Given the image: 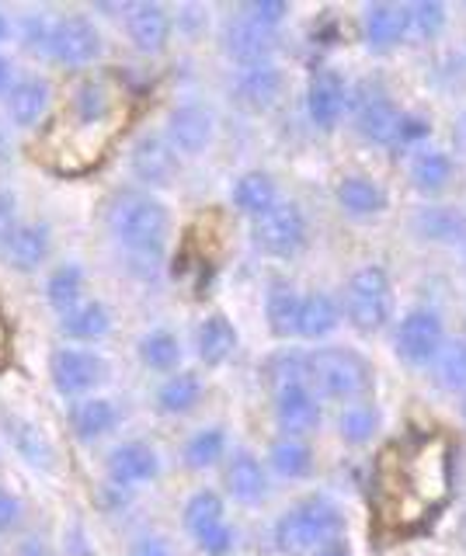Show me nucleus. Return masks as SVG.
<instances>
[{"instance_id": "nucleus-1", "label": "nucleus", "mask_w": 466, "mask_h": 556, "mask_svg": "<svg viewBox=\"0 0 466 556\" xmlns=\"http://www.w3.org/2000/svg\"><path fill=\"white\" fill-rule=\"evenodd\" d=\"M449 483H453V456L436 434L390 442L376 463V504L401 532L421 529L442 511Z\"/></svg>"}, {"instance_id": "nucleus-2", "label": "nucleus", "mask_w": 466, "mask_h": 556, "mask_svg": "<svg viewBox=\"0 0 466 556\" xmlns=\"http://www.w3.org/2000/svg\"><path fill=\"white\" fill-rule=\"evenodd\" d=\"M109 237L123 254L126 268L150 282L164 268V248L171 237V208L143 188H118L105 208Z\"/></svg>"}, {"instance_id": "nucleus-3", "label": "nucleus", "mask_w": 466, "mask_h": 556, "mask_svg": "<svg viewBox=\"0 0 466 556\" xmlns=\"http://www.w3.org/2000/svg\"><path fill=\"white\" fill-rule=\"evenodd\" d=\"M338 535H344V511L324 494L297 501L272 526V543L282 556H310Z\"/></svg>"}, {"instance_id": "nucleus-4", "label": "nucleus", "mask_w": 466, "mask_h": 556, "mask_svg": "<svg viewBox=\"0 0 466 556\" xmlns=\"http://www.w3.org/2000/svg\"><path fill=\"white\" fill-rule=\"evenodd\" d=\"M306 382L320 400H338V404H358L373 390V365L352 348H317L306 352Z\"/></svg>"}, {"instance_id": "nucleus-5", "label": "nucleus", "mask_w": 466, "mask_h": 556, "mask_svg": "<svg viewBox=\"0 0 466 556\" xmlns=\"http://www.w3.org/2000/svg\"><path fill=\"white\" fill-rule=\"evenodd\" d=\"M341 317L349 320L358 334H379L393 317V286L387 268L362 265L349 275L341 292Z\"/></svg>"}, {"instance_id": "nucleus-6", "label": "nucleus", "mask_w": 466, "mask_h": 556, "mask_svg": "<svg viewBox=\"0 0 466 556\" xmlns=\"http://www.w3.org/2000/svg\"><path fill=\"white\" fill-rule=\"evenodd\" d=\"M105 56V35H101L98 17L84 11L56 14L53 31L46 42V60L56 70H88Z\"/></svg>"}, {"instance_id": "nucleus-7", "label": "nucleus", "mask_w": 466, "mask_h": 556, "mask_svg": "<svg viewBox=\"0 0 466 556\" xmlns=\"http://www.w3.org/2000/svg\"><path fill=\"white\" fill-rule=\"evenodd\" d=\"M109 379V362L95 348L80 344H60L49 352V382L63 400H84L95 396Z\"/></svg>"}, {"instance_id": "nucleus-8", "label": "nucleus", "mask_w": 466, "mask_h": 556, "mask_svg": "<svg viewBox=\"0 0 466 556\" xmlns=\"http://www.w3.org/2000/svg\"><path fill=\"white\" fill-rule=\"evenodd\" d=\"M251 240H254V248L268 257H297L310 240L306 213L297 202L282 199L279 205H272L265 216H257L251 223Z\"/></svg>"}, {"instance_id": "nucleus-9", "label": "nucleus", "mask_w": 466, "mask_h": 556, "mask_svg": "<svg viewBox=\"0 0 466 556\" xmlns=\"http://www.w3.org/2000/svg\"><path fill=\"white\" fill-rule=\"evenodd\" d=\"M349 112H352V129L358 132L362 143H376V147H390L396 122L404 115L379 80H362L355 87Z\"/></svg>"}, {"instance_id": "nucleus-10", "label": "nucleus", "mask_w": 466, "mask_h": 556, "mask_svg": "<svg viewBox=\"0 0 466 556\" xmlns=\"http://www.w3.org/2000/svg\"><path fill=\"white\" fill-rule=\"evenodd\" d=\"M442 344H445V327H442V317L436 309L418 306V309H411L401 324H396L393 352L401 355V362L414 365V369L436 362V355L442 352Z\"/></svg>"}, {"instance_id": "nucleus-11", "label": "nucleus", "mask_w": 466, "mask_h": 556, "mask_svg": "<svg viewBox=\"0 0 466 556\" xmlns=\"http://www.w3.org/2000/svg\"><path fill=\"white\" fill-rule=\"evenodd\" d=\"M181 170V153L167 143L164 132H143L133 139L129 147V174L136 185H143V191L164 188L178 178Z\"/></svg>"}, {"instance_id": "nucleus-12", "label": "nucleus", "mask_w": 466, "mask_h": 556, "mask_svg": "<svg viewBox=\"0 0 466 556\" xmlns=\"http://www.w3.org/2000/svg\"><path fill=\"white\" fill-rule=\"evenodd\" d=\"M0 104H4V118L11 129L32 132L42 126L49 112H53V84H49L46 74L28 70V74H18V80L11 84L8 98Z\"/></svg>"}, {"instance_id": "nucleus-13", "label": "nucleus", "mask_w": 466, "mask_h": 556, "mask_svg": "<svg viewBox=\"0 0 466 556\" xmlns=\"http://www.w3.org/2000/svg\"><path fill=\"white\" fill-rule=\"evenodd\" d=\"M53 226L46 219H18L8 240L0 243V261L18 275H36L53 257Z\"/></svg>"}, {"instance_id": "nucleus-14", "label": "nucleus", "mask_w": 466, "mask_h": 556, "mask_svg": "<svg viewBox=\"0 0 466 556\" xmlns=\"http://www.w3.org/2000/svg\"><path fill=\"white\" fill-rule=\"evenodd\" d=\"M105 473L109 483L123 486V491H136V486L153 483L161 477V452L143 439H126L109 448Z\"/></svg>"}, {"instance_id": "nucleus-15", "label": "nucleus", "mask_w": 466, "mask_h": 556, "mask_svg": "<svg viewBox=\"0 0 466 556\" xmlns=\"http://www.w3.org/2000/svg\"><path fill=\"white\" fill-rule=\"evenodd\" d=\"M118 22H123V31L133 42V49L147 52V56L164 52L171 35H175V14L164 4H150V0H143V4H123Z\"/></svg>"}, {"instance_id": "nucleus-16", "label": "nucleus", "mask_w": 466, "mask_h": 556, "mask_svg": "<svg viewBox=\"0 0 466 556\" xmlns=\"http://www.w3.org/2000/svg\"><path fill=\"white\" fill-rule=\"evenodd\" d=\"M279 39H282V31L257 25L240 11L223 25V49H227V56L237 63V70L254 66V63H268L275 56V49H279Z\"/></svg>"}, {"instance_id": "nucleus-17", "label": "nucleus", "mask_w": 466, "mask_h": 556, "mask_svg": "<svg viewBox=\"0 0 466 556\" xmlns=\"http://www.w3.org/2000/svg\"><path fill=\"white\" fill-rule=\"evenodd\" d=\"M272 414H275V425H279L282 434L306 439V434L320 425L324 404L310 382H292V387H282L272 393Z\"/></svg>"}, {"instance_id": "nucleus-18", "label": "nucleus", "mask_w": 466, "mask_h": 556, "mask_svg": "<svg viewBox=\"0 0 466 556\" xmlns=\"http://www.w3.org/2000/svg\"><path fill=\"white\" fill-rule=\"evenodd\" d=\"M223 491L237 504H244V508H257L272 491L268 466L251 448H234L227 463H223Z\"/></svg>"}, {"instance_id": "nucleus-19", "label": "nucleus", "mask_w": 466, "mask_h": 556, "mask_svg": "<svg viewBox=\"0 0 466 556\" xmlns=\"http://www.w3.org/2000/svg\"><path fill=\"white\" fill-rule=\"evenodd\" d=\"M164 136H167V143L175 147L178 153L196 156V153H202L205 147L213 143V136H216V118H213V112L205 109V104H199V101H178L175 109L167 112Z\"/></svg>"}, {"instance_id": "nucleus-20", "label": "nucleus", "mask_w": 466, "mask_h": 556, "mask_svg": "<svg viewBox=\"0 0 466 556\" xmlns=\"http://www.w3.org/2000/svg\"><path fill=\"white\" fill-rule=\"evenodd\" d=\"M352 87L338 70H317L314 80L306 87V118L317 129H335L338 122L349 112Z\"/></svg>"}, {"instance_id": "nucleus-21", "label": "nucleus", "mask_w": 466, "mask_h": 556, "mask_svg": "<svg viewBox=\"0 0 466 556\" xmlns=\"http://www.w3.org/2000/svg\"><path fill=\"white\" fill-rule=\"evenodd\" d=\"M66 425H71L74 439L84 445H95V442H105L109 434H115V428L123 425V407L115 404L112 396H84L74 400L71 410H66Z\"/></svg>"}, {"instance_id": "nucleus-22", "label": "nucleus", "mask_w": 466, "mask_h": 556, "mask_svg": "<svg viewBox=\"0 0 466 556\" xmlns=\"http://www.w3.org/2000/svg\"><path fill=\"white\" fill-rule=\"evenodd\" d=\"M56 330L63 344L95 348L112 334V309L101 300H84L74 309H66L63 317H56Z\"/></svg>"}, {"instance_id": "nucleus-23", "label": "nucleus", "mask_w": 466, "mask_h": 556, "mask_svg": "<svg viewBox=\"0 0 466 556\" xmlns=\"http://www.w3.org/2000/svg\"><path fill=\"white\" fill-rule=\"evenodd\" d=\"M286 91V77L275 60L268 63H254V66H240L237 80H234V98L251 112H265Z\"/></svg>"}, {"instance_id": "nucleus-24", "label": "nucleus", "mask_w": 466, "mask_h": 556, "mask_svg": "<svg viewBox=\"0 0 466 556\" xmlns=\"http://www.w3.org/2000/svg\"><path fill=\"white\" fill-rule=\"evenodd\" d=\"M42 295L56 317H63L66 309H74L77 303L88 300V271H84L80 261H71V257L56 261L42 282Z\"/></svg>"}, {"instance_id": "nucleus-25", "label": "nucleus", "mask_w": 466, "mask_h": 556, "mask_svg": "<svg viewBox=\"0 0 466 556\" xmlns=\"http://www.w3.org/2000/svg\"><path fill=\"white\" fill-rule=\"evenodd\" d=\"M341 324V303L331 292H303L300 303V317H297V338L303 341H324L331 338Z\"/></svg>"}, {"instance_id": "nucleus-26", "label": "nucleus", "mask_w": 466, "mask_h": 556, "mask_svg": "<svg viewBox=\"0 0 466 556\" xmlns=\"http://www.w3.org/2000/svg\"><path fill=\"white\" fill-rule=\"evenodd\" d=\"M205 396V382L199 372H188V369H178L164 376V382L153 393V404H158L161 414L167 417H181V414H192Z\"/></svg>"}, {"instance_id": "nucleus-27", "label": "nucleus", "mask_w": 466, "mask_h": 556, "mask_svg": "<svg viewBox=\"0 0 466 556\" xmlns=\"http://www.w3.org/2000/svg\"><path fill=\"white\" fill-rule=\"evenodd\" d=\"M227 456H230V434L219 425L196 428L181 445V463L188 469H196V473H205V469L227 463Z\"/></svg>"}, {"instance_id": "nucleus-28", "label": "nucleus", "mask_w": 466, "mask_h": 556, "mask_svg": "<svg viewBox=\"0 0 466 556\" xmlns=\"http://www.w3.org/2000/svg\"><path fill=\"white\" fill-rule=\"evenodd\" d=\"M314 448H310L306 439H297V434H279L268 448V473H275L279 480H306L314 473Z\"/></svg>"}, {"instance_id": "nucleus-29", "label": "nucleus", "mask_w": 466, "mask_h": 556, "mask_svg": "<svg viewBox=\"0 0 466 556\" xmlns=\"http://www.w3.org/2000/svg\"><path fill=\"white\" fill-rule=\"evenodd\" d=\"M136 358H140L143 369L150 372H178L181 369V358H185V348L178 341L175 330H167V327H153L147 330V334L136 341Z\"/></svg>"}, {"instance_id": "nucleus-30", "label": "nucleus", "mask_w": 466, "mask_h": 556, "mask_svg": "<svg viewBox=\"0 0 466 556\" xmlns=\"http://www.w3.org/2000/svg\"><path fill=\"white\" fill-rule=\"evenodd\" d=\"M234 205L240 208L244 216L257 219L265 216L272 205H279V185H275V178L268 170H248L240 174V178L234 181V191H230Z\"/></svg>"}, {"instance_id": "nucleus-31", "label": "nucleus", "mask_w": 466, "mask_h": 556, "mask_svg": "<svg viewBox=\"0 0 466 556\" xmlns=\"http://www.w3.org/2000/svg\"><path fill=\"white\" fill-rule=\"evenodd\" d=\"M362 39L373 49H393L401 39H407L404 8L401 4H369L362 11Z\"/></svg>"}, {"instance_id": "nucleus-32", "label": "nucleus", "mask_w": 466, "mask_h": 556, "mask_svg": "<svg viewBox=\"0 0 466 556\" xmlns=\"http://www.w3.org/2000/svg\"><path fill=\"white\" fill-rule=\"evenodd\" d=\"M303 292H297L282 278H275L265 292V320L275 338H292L297 334V317H300Z\"/></svg>"}, {"instance_id": "nucleus-33", "label": "nucleus", "mask_w": 466, "mask_h": 556, "mask_svg": "<svg viewBox=\"0 0 466 556\" xmlns=\"http://www.w3.org/2000/svg\"><path fill=\"white\" fill-rule=\"evenodd\" d=\"M196 352L205 365H223L237 352V327L223 313L205 317L196 327Z\"/></svg>"}, {"instance_id": "nucleus-34", "label": "nucleus", "mask_w": 466, "mask_h": 556, "mask_svg": "<svg viewBox=\"0 0 466 556\" xmlns=\"http://www.w3.org/2000/svg\"><path fill=\"white\" fill-rule=\"evenodd\" d=\"M335 195H338V205L344 208V213L355 216V219H369V216L383 213V208H387L383 188H379L376 181H369V178H362V174H349V178H341Z\"/></svg>"}, {"instance_id": "nucleus-35", "label": "nucleus", "mask_w": 466, "mask_h": 556, "mask_svg": "<svg viewBox=\"0 0 466 556\" xmlns=\"http://www.w3.org/2000/svg\"><path fill=\"white\" fill-rule=\"evenodd\" d=\"M181 521H185V532L192 539H199L202 532L219 526V521H227V504H223V497L216 491H196L185 501Z\"/></svg>"}, {"instance_id": "nucleus-36", "label": "nucleus", "mask_w": 466, "mask_h": 556, "mask_svg": "<svg viewBox=\"0 0 466 556\" xmlns=\"http://www.w3.org/2000/svg\"><path fill=\"white\" fill-rule=\"evenodd\" d=\"M8 434H11V445L14 452L28 463V466H36V469H53L56 463V452L53 445H49L46 434L36 428V425H28V421H8Z\"/></svg>"}, {"instance_id": "nucleus-37", "label": "nucleus", "mask_w": 466, "mask_h": 556, "mask_svg": "<svg viewBox=\"0 0 466 556\" xmlns=\"http://www.w3.org/2000/svg\"><path fill=\"white\" fill-rule=\"evenodd\" d=\"M414 230L428 240H459L466 233V216L453 205H428L414 213Z\"/></svg>"}, {"instance_id": "nucleus-38", "label": "nucleus", "mask_w": 466, "mask_h": 556, "mask_svg": "<svg viewBox=\"0 0 466 556\" xmlns=\"http://www.w3.org/2000/svg\"><path fill=\"white\" fill-rule=\"evenodd\" d=\"M453 174H456L453 156L442 150H425L414 156V164H411V181L421 191H442L449 181H453Z\"/></svg>"}, {"instance_id": "nucleus-39", "label": "nucleus", "mask_w": 466, "mask_h": 556, "mask_svg": "<svg viewBox=\"0 0 466 556\" xmlns=\"http://www.w3.org/2000/svg\"><path fill=\"white\" fill-rule=\"evenodd\" d=\"M404 25H407V39L431 42L445 28V8L439 0H414V4H404Z\"/></svg>"}, {"instance_id": "nucleus-40", "label": "nucleus", "mask_w": 466, "mask_h": 556, "mask_svg": "<svg viewBox=\"0 0 466 556\" xmlns=\"http://www.w3.org/2000/svg\"><path fill=\"white\" fill-rule=\"evenodd\" d=\"M53 22H56V14H49L42 8H28L22 14H14V42L25 52L46 56V42H49V31H53Z\"/></svg>"}, {"instance_id": "nucleus-41", "label": "nucleus", "mask_w": 466, "mask_h": 556, "mask_svg": "<svg viewBox=\"0 0 466 556\" xmlns=\"http://www.w3.org/2000/svg\"><path fill=\"white\" fill-rule=\"evenodd\" d=\"M71 112L77 122H84V126H95V122H101L109 112H112V94L109 87L101 80H80L74 87V98H71Z\"/></svg>"}, {"instance_id": "nucleus-42", "label": "nucleus", "mask_w": 466, "mask_h": 556, "mask_svg": "<svg viewBox=\"0 0 466 556\" xmlns=\"http://www.w3.org/2000/svg\"><path fill=\"white\" fill-rule=\"evenodd\" d=\"M431 369H436V382L445 393L466 390V341H445Z\"/></svg>"}, {"instance_id": "nucleus-43", "label": "nucleus", "mask_w": 466, "mask_h": 556, "mask_svg": "<svg viewBox=\"0 0 466 556\" xmlns=\"http://www.w3.org/2000/svg\"><path fill=\"white\" fill-rule=\"evenodd\" d=\"M338 431L349 445H369L379 431V410L369 404H349L338 417Z\"/></svg>"}, {"instance_id": "nucleus-44", "label": "nucleus", "mask_w": 466, "mask_h": 556, "mask_svg": "<svg viewBox=\"0 0 466 556\" xmlns=\"http://www.w3.org/2000/svg\"><path fill=\"white\" fill-rule=\"evenodd\" d=\"M265 382L275 390L292 387V382H306V352H275L262 365Z\"/></svg>"}, {"instance_id": "nucleus-45", "label": "nucleus", "mask_w": 466, "mask_h": 556, "mask_svg": "<svg viewBox=\"0 0 466 556\" xmlns=\"http://www.w3.org/2000/svg\"><path fill=\"white\" fill-rule=\"evenodd\" d=\"M28 521L25 501L11 491V486L0 483V535H18Z\"/></svg>"}, {"instance_id": "nucleus-46", "label": "nucleus", "mask_w": 466, "mask_h": 556, "mask_svg": "<svg viewBox=\"0 0 466 556\" xmlns=\"http://www.w3.org/2000/svg\"><path fill=\"white\" fill-rule=\"evenodd\" d=\"M244 17H251V22L265 25V28H275L282 31L286 17H289V4H282V0H251V4L237 8Z\"/></svg>"}, {"instance_id": "nucleus-47", "label": "nucleus", "mask_w": 466, "mask_h": 556, "mask_svg": "<svg viewBox=\"0 0 466 556\" xmlns=\"http://www.w3.org/2000/svg\"><path fill=\"white\" fill-rule=\"evenodd\" d=\"M196 546L205 556H230L237 549V529L230 526V521H219V526H213L210 532H202L196 539Z\"/></svg>"}, {"instance_id": "nucleus-48", "label": "nucleus", "mask_w": 466, "mask_h": 556, "mask_svg": "<svg viewBox=\"0 0 466 556\" xmlns=\"http://www.w3.org/2000/svg\"><path fill=\"white\" fill-rule=\"evenodd\" d=\"M428 132H431L428 118L414 115V112H404L401 122H396V129H393L390 150H407V147H414V143H421V139H428Z\"/></svg>"}, {"instance_id": "nucleus-49", "label": "nucleus", "mask_w": 466, "mask_h": 556, "mask_svg": "<svg viewBox=\"0 0 466 556\" xmlns=\"http://www.w3.org/2000/svg\"><path fill=\"white\" fill-rule=\"evenodd\" d=\"M126 556H178V549L161 532H140V535H133Z\"/></svg>"}, {"instance_id": "nucleus-50", "label": "nucleus", "mask_w": 466, "mask_h": 556, "mask_svg": "<svg viewBox=\"0 0 466 556\" xmlns=\"http://www.w3.org/2000/svg\"><path fill=\"white\" fill-rule=\"evenodd\" d=\"M22 219V202H18V191L0 185V243L8 240V233L18 226Z\"/></svg>"}, {"instance_id": "nucleus-51", "label": "nucleus", "mask_w": 466, "mask_h": 556, "mask_svg": "<svg viewBox=\"0 0 466 556\" xmlns=\"http://www.w3.org/2000/svg\"><path fill=\"white\" fill-rule=\"evenodd\" d=\"M14 556H56L53 553V546H49V539L46 535H25L22 543H18V549H14Z\"/></svg>"}, {"instance_id": "nucleus-52", "label": "nucleus", "mask_w": 466, "mask_h": 556, "mask_svg": "<svg viewBox=\"0 0 466 556\" xmlns=\"http://www.w3.org/2000/svg\"><path fill=\"white\" fill-rule=\"evenodd\" d=\"M18 80V66H14V60L8 56L4 49H0V101L8 98V91H11V84Z\"/></svg>"}, {"instance_id": "nucleus-53", "label": "nucleus", "mask_w": 466, "mask_h": 556, "mask_svg": "<svg viewBox=\"0 0 466 556\" xmlns=\"http://www.w3.org/2000/svg\"><path fill=\"white\" fill-rule=\"evenodd\" d=\"M310 556H352V546H349V539L338 535V539H327V543L317 546Z\"/></svg>"}, {"instance_id": "nucleus-54", "label": "nucleus", "mask_w": 466, "mask_h": 556, "mask_svg": "<svg viewBox=\"0 0 466 556\" xmlns=\"http://www.w3.org/2000/svg\"><path fill=\"white\" fill-rule=\"evenodd\" d=\"M14 156V129L8 126V118L0 115V161H11Z\"/></svg>"}, {"instance_id": "nucleus-55", "label": "nucleus", "mask_w": 466, "mask_h": 556, "mask_svg": "<svg viewBox=\"0 0 466 556\" xmlns=\"http://www.w3.org/2000/svg\"><path fill=\"white\" fill-rule=\"evenodd\" d=\"M66 556H91L88 543H84V529H71V539H66Z\"/></svg>"}, {"instance_id": "nucleus-56", "label": "nucleus", "mask_w": 466, "mask_h": 556, "mask_svg": "<svg viewBox=\"0 0 466 556\" xmlns=\"http://www.w3.org/2000/svg\"><path fill=\"white\" fill-rule=\"evenodd\" d=\"M14 39V14L8 8H0V49Z\"/></svg>"}, {"instance_id": "nucleus-57", "label": "nucleus", "mask_w": 466, "mask_h": 556, "mask_svg": "<svg viewBox=\"0 0 466 556\" xmlns=\"http://www.w3.org/2000/svg\"><path fill=\"white\" fill-rule=\"evenodd\" d=\"M463 417H466V400H463Z\"/></svg>"}]
</instances>
